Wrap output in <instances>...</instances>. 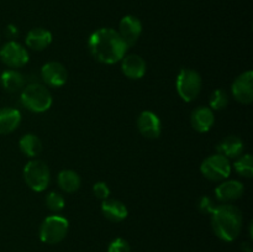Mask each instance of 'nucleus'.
Returning <instances> with one entry per match:
<instances>
[{"mask_svg":"<svg viewBox=\"0 0 253 252\" xmlns=\"http://www.w3.org/2000/svg\"><path fill=\"white\" fill-rule=\"evenodd\" d=\"M41 78L46 85L52 88H61L67 83L68 72L61 62H47L41 68Z\"/></svg>","mask_w":253,"mask_h":252,"instance_id":"nucleus-11","label":"nucleus"},{"mask_svg":"<svg viewBox=\"0 0 253 252\" xmlns=\"http://www.w3.org/2000/svg\"><path fill=\"white\" fill-rule=\"evenodd\" d=\"M120 62L121 72L128 79L137 81V79H141L142 77H145L146 71H147V63H146V61L140 54H125L121 58Z\"/></svg>","mask_w":253,"mask_h":252,"instance_id":"nucleus-13","label":"nucleus"},{"mask_svg":"<svg viewBox=\"0 0 253 252\" xmlns=\"http://www.w3.org/2000/svg\"><path fill=\"white\" fill-rule=\"evenodd\" d=\"M231 93L235 100L244 105L253 101V72L246 71L240 74L231 85Z\"/></svg>","mask_w":253,"mask_h":252,"instance_id":"nucleus-9","label":"nucleus"},{"mask_svg":"<svg viewBox=\"0 0 253 252\" xmlns=\"http://www.w3.org/2000/svg\"><path fill=\"white\" fill-rule=\"evenodd\" d=\"M245 150V143L237 136H227V137L222 138L216 146V151L220 155L225 156L229 160L232 158H237L239 156H241L244 153Z\"/></svg>","mask_w":253,"mask_h":252,"instance_id":"nucleus-18","label":"nucleus"},{"mask_svg":"<svg viewBox=\"0 0 253 252\" xmlns=\"http://www.w3.org/2000/svg\"><path fill=\"white\" fill-rule=\"evenodd\" d=\"M93 193L98 199L105 200L110 197V188L105 182H96L93 185Z\"/></svg>","mask_w":253,"mask_h":252,"instance_id":"nucleus-28","label":"nucleus"},{"mask_svg":"<svg viewBox=\"0 0 253 252\" xmlns=\"http://www.w3.org/2000/svg\"><path fill=\"white\" fill-rule=\"evenodd\" d=\"M22 174H24L25 183L34 192H43L51 182V170L48 166L46 162L37 158L29 161L25 165Z\"/></svg>","mask_w":253,"mask_h":252,"instance_id":"nucleus-4","label":"nucleus"},{"mask_svg":"<svg viewBox=\"0 0 253 252\" xmlns=\"http://www.w3.org/2000/svg\"><path fill=\"white\" fill-rule=\"evenodd\" d=\"M25 82L26 81H25L24 74L20 73L17 69H6L0 76V84L7 93L21 91L25 86Z\"/></svg>","mask_w":253,"mask_h":252,"instance_id":"nucleus-20","label":"nucleus"},{"mask_svg":"<svg viewBox=\"0 0 253 252\" xmlns=\"http://www.w3.org/2000/svg\"><path fill=\"white\" fill-rule=\"evenodd\" d=\"M108 252H131L130 244L123 237H116L109 244Z\"/></svg>","mask_w":253,"mask_h":252,"instance_id":"nucleus-26","label":"nucleus"},{"mask_svg":"<svg viewBox=\"0 0 253 252\" xmlns=\"http://www.w3.org/2000/svg\"><path fill=\"white\" fill-rule=\"evenodd\" d=\"M245 187L240 180L225 179L215 188V198L220 203H231L244 195Z\"/></svg>","mask_w":253,"mask_h":252,"instance_id":"nucleus-14","label":"nucleus"},{"mask_svg":"<svg viewBox=\"0 0 253 252\" xmlns=\"http://www.w3.org/2000/svg\"><path fill=\"white\" fill-rule=\"evenodd\" d=\"M216 208V204H215L214 199L208 195H203L202 198L198 202V209H199L200 212L203 214H211L214 211V209Z\"/></svg>","mask_w":253,"mask_h":252,"instance_id":"nucleus-27","label":"nucleus"},{"mask_svg":"<svg viewBox=\"0 0 253 252\" xmlns=\"http://www.w3.org/2000/svg\"><path fill=\"white\" fill-rule=\"evenodd\" d=\"M229 94L225 89H216V90L212 91L211 96L209 99V108L211 109L212 111L215 110H224L227 105H229Z\"/></svg>","mask_w":253,"mask_h":252,"instance_id":"nucleus-24","label":"nucleus"},{"mask_svg":"<svg viewBox=\"0 0 253 252\" xmlns=\"http://www.w3.org/2000/svg\"><path fill=\"white\" fill-rule=\"evenodd\" d=\"M232 166L229 158L220 153L208 156L200 165V172L211 182H222L231 174Z\"/></svg>","mask_w":253,"mask_h":252,"instance_id":"nucleus-7","label":"nucleus"},{"mask_svg":"<svg viewBox=\"0 0 253 252\" xmlns=\"http://www.w3.org/2000/svg\"><path fill=\"white\" fill-rule=\"evenodd\" d=\"M203 79L197 71L190 68H182L175 79V89L180 99L192 103L199 96L202 91Z\"/></svg>","mask_w":253,"mask_h":252,"instance_id":"nucleus-5","label":"nucleus"},{"mask_svg":"<svg viewBox=\"0 0 253 252\" xmlns=\"http://www.w3.org/2000/svg\"><path fill=\"white\" fill-rule=\"evenodd\" d=\"M58 187L66 193H74L81 188V175L73 169H63L58 173L57 177Z\"/></svg>","mask_w":253,"mask_h":252,"instance_id":"nucleus-21","label":"nucleus"},{"mask_svg":"<svg viewBox=\"0 0 253 252\" xmlns=\"http://www.w3.org/2000/svg\"><path fill=\"white\" fill-rule=\"evenodd\" d=\"M20 103L31 113H44L52 106L53 99L46 85L41 83H30L21 90Z\"/></svg>","mask_w":253,"mask_h":252,"instance_id":"nucleus-3","label":"nucleus"},{"mask_svg":"<svg viewBox=\"0 0 253 252\" xmlns=\"http://www.w3.org/2000/svg\"><path fill=\"white\" fill-rule=\"evenodd\" d=\"M5 32H6L7 37H10V39H14V37H16L17 35H19V29H17L15 25L10 24V25H7L6 29H5Z\"/></svg>","mask_w":253,"mask_h":252,"instance_id":"nucleus-29","label":"nucleus"},{"mask_svg":"<svg viewBox=\"0 0 253 252\" xmlns=\"http://www.w3.org/2000/svg\"><path fill=\"white\" fill-rule=\"evenodd\" d=\"M19 147L26 157L35 158L41 153L42 142L35 133H26L20 138Z\"/></svg>","mask_w":253,"mask_h":252,"instance_id":"nucleus-22","label":"nucleus"},{"mask_svg":"<svg viewBox=\"0 0 253 252\" xmlns=\"http://www.w3.org/2000/svg\"><path fill=\"white\" fill-rule=\"evenodd\" d=\"M88 48L91 56L104 64H115L127 52V46L119 32L111 27H101L88 39Z\"/></svg>","mask_w":253,"mask_h":252,"instance_id":"nucleus-1","label":"nucleus"},{"mask_svg":"<svg viewBox=\"0 0 253 252\" xmlns=\"http://www.w3.org/2000/svg\"><path fill=\"white\" fill-rule=\"evenodd\" d=\"M21 113L19 109L1 108L0 109V135L11 133L21 124Z\"/></svg>","mask_w":253,"mask_h":252,"instance_id":"nucleus-19","label":"nucleus"},{"mask_svg":"<svg viewBox=\"0 0 253 252\" xmlns=\"http://www.w3.org/2000/svg\"><path fill=\"white\" fill-rule=\"evenodd\" d=\"M119 35L127 48L135 46L142 34V22L133 15H126L119 22Z\"/></svg>","mask_w":253,"mask_h":252,"instance_id":"nucleus-10","label":"nucleus"},{"mask_svg":"<svg viewBox=\"0 0 253 252\" xmlns=\"http://www.w3.org/2000/svg\"><path fill=\"white\" fill-rule=\"evenodd\" d=\"M211 227L220 240L231 242L239 237L242 230L244 217L241 210L231 203L216 205L211 212Z\"/></svg>","mask_w":253,"mask_h":252,"instance_id":"nucleus-2","label":"nucleus"},{"mask_svg":"<svg viewBox=\"0 0 253 252\" xmlns=\"http://www.w3.org/2000/svg\"><path fill=\"white\" fill-rule=\"evenodd\" d=\"M100 209L104 216L111 222H121L128 215V210L126 205L120 200L111 199V198L101 200Z\"/></svg>","mask_w":253,"mask_h":252,"instance_id":"nucleus-16","label":"nucleus"},{"mask_svg":"<svg viewBox=\"0 0 253 252\" xmlns=\"http://www.w3.org/2000/svg\"><path fill=\"white\" fill-rule=\"evenodd\" d=\"M0 59L6 67L12 69L26 66L30 56L27 49L16 41H9L0 48Z\"/></svg>","mask_w":253,"mask_h":252,"instance_id":"nucleus-8","label":"nucleus"},{"mask_svg":"<svg viewBox=\"0 0 253 252\" xmlns=\"http://www.w3.org/2000/svg\"><path fill=\"white\" fill-rule=\"evenodd\" d=\"M137 128L143 137L155 140L162 133V123L157 114L151 110H145L138 115Z\"/></svg>","mask_w":253,"mask_h":252,"instance_id":"nucleus-12","label":"nucleus"},{"mask_svg":"<svg viewBox=\"0 0 253 252\" xmlns=\"http://www.w3.org/2000/svg\"><path fill=\"white\" fill-rule=\"evenodd\" d=\"M69 230V221L64 216L53 214L47 216L40 226V240L44 244L56 245L63 241Z\"/></svg>","mask_w":253,"mask_h":252,"instance_id":"nucleus-6","label":"nucleus"},{"mask_svg":"<svg viewBox=\"0 0 253 252\" xmlns=\"http://www.w3.org/2000/svg\"><path fill=\"white\" fill-rule=\"evenodd\" d=\"M46 205L51 211L59 212L66 207V199L58 192H51L46 197Z\"/></svg>","mask_w":253,"mask_h":252,"instance_id":"nucleus-25","label":"nucleus"},{"mask_svg":"<svg viewBox=\"0 0 253 252\" xmlns=\"http://www.w3.org/2000/svg\"><path fill=\"white\" fill-rule=\"evenodd\" d=\"M234 168L237 174L245 178H251L253 175V158L250 153H242L235 158Z\"/></svg>","mask_w":253,"mask_h":252,"instance_id":"nucleus-23","label":"nucleus"},{"mask_svg":"<svg viewBox=\"0 0 253 252\" xmlns=\"http://www.w3.org/2000/svg\"><path fill=\"white\" fill-rule=\"evenodd\" d=\"M190 124L197 132H208L215 124L214 111L209 106H198L190 114Z\"/></svg>","mask_w":253,"mask_h":252,"instance_id":"nucleus-15","label":"nucleus"},{"mask_svg":"<svg viewBox=\"0 0 253 252\" xmlns=\"http://www.w3.org/2000/svg\"><path fill=\"white\" fill-rule=\"evenodd\" d=\"M52 40H53V37H52L51 31L42 29V27H35L27 32L25 43L32 51L40 52L46 49L52 43Z\"/></svg>","mask_w":253,"mask_h":252,"instance_id":"nucleus-17","label":"nucleus"}]
</instances>
